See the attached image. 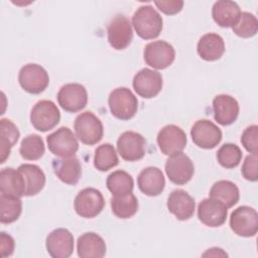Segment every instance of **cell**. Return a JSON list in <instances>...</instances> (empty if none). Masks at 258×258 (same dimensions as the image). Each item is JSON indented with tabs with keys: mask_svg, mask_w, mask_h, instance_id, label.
Masks as SVG:
<instances>
[{
	"mask_svg": "<svg viewBox=\"0 0 258 258\" xmlns=\"http://www.w3.org/2000/svg\"><path fill=\"white\" fill-rule=\"evenodd\" d=\"M162 24V17L151 5L140 6L132 16V25L137 35L145 40L158 37Z\"/></svg>",
	"mask_w": 258,
	"mask_h": 258,
	"instance_id": "1",
	"label": "cell"
},
{
	"mask_svg": "<svg viewBox=\"0 0 258 258\" xmlns=\"http://www.w3.org/2000/svg\"><path fill=\"white\" fill-rule=\"evenodd\" d=\"M108 105L111 114L122 121L130 120L138 110V100L128 88L121 87L114 89L108 98Z\"/></svg>",
	"mask_w": 258,
	"mask_h": 258,
	"instance_id": "2",
	"label": "cell"
},
{
	"mask_svg": "<svg viewBox=\"0 0 258 258\" xmlns=\"http://www.w3.org/2000/svg\"><path fill=\"white\" fill-rule=\"evenodd\" d=\"M77 138L86 145H95L104 135V127L101 120L92 112L87 111L77 116L74 122Z\"/></svg>",
	"mask_w": 258,
	"mask_h": 258,
	"instance_id": "3",
	"label": "cell"
},
{
	"mask_svg": "<svg viewBox=\"0 0 258 258\" xmlns=\"http://www.w3.org/2000/svg\"><path fill=\"white\" fill-rule=\"evenodd\" d=\"M20 87L27 93L37 95L42 93L49 84L46 70L37 63H27L18 73Z\"/></svg>",
	"mask_w": 258,
	"mask_h": 258,
	"instance_id": "4",
	"label": "cell"
},
{
	"mask_svg": "<svg viewBox=\"0 0 258 258\" xmlns=\"http://www.w3.org/2000/svg\"><path fill=\"white\" fill-rule=\"evenodd\" d=\"M59 110L50 100L38 101L30 112V122L32 126L40 132L53 129L59 123Z\"/></svg>",
	"mask_w": 258,
	"mask_h": 258,
	"instance_id": "5",
	"label": "cell"
},
{
	"mask_svg": "<svg viewBox=\"0 0 258 258\" xmlns=\"http://www.w3.org/2000/svg\"><path fill=\"white\" fill-rule=\"evenodd\" d=\"M105 207L102 192L94 187H86L79 191L74 201L76 213L82 218L92 219L97 217Z\"/></svg>",
	"mask_w": 258,
	"mask_h": 258,
	"instance_id": "6",
	"label": "cell"
},
{
	"mask_svg": "<svg viewBox=\"0 0 258 258\" xmlns=\"http://www.w3.org/2000/svg\"><path fill=\"white\" fill-rule=\"evenodd\" d=\"M47 147L49 151L60 157L75 156L79 149V142L77 136L69 127H60L46 137Z\"/></svg>",
	"mask_w": 258,
	"mask_h": 258,
	"instance_id": "7",
	"label": "cell"
},
{
	"mask_svg": "<svg viewBox=\"0 0 258 258\" xmlns=\"http://www.w3.org/2000/svg\"><path fill=\"white\" fill-rule=\"evenodd\" d=\"M230 227L240 237H253L258 231V214L255 209L240 206L230 216Z\"/></svg>",
	"mask_w": 258,
	"mask_h": 258,
	"instance_id": "8",
	"label": "cell"
},
{
	"mask_svg": "<svg viewBox=\"0 0 258 258\" xmlns=\"http://www.w3.org/2000/svg\"><path fill=\"white\" fill-rule=\"evenodd\" d=\"M143 56L149 67L155 70H164L173 62L175 50L169 42L155 40L145 45Z\"/></svg>",
	"mask_w": 258,
	"mask_h": 258,
	"instance_id": "9",
	"label": "cell"
},
{
	"mask_svg": "<svg viewBox=\"0 0 258 258\" xmlns=\"http://www.w3.org/2000/svg\"><path fill=\"white\" fill-rule=\"evenodd\" d=\"M164 168L169 180L177 185L187 183L195 172V166L191 159L182 152L170 155L166 159Z\"/></svg>",
	"mask_w": 258,
	"mask_h": 258,
	"instance_id": "10",
	"label": "cell"
},
{
	"mask_svg": "<svg viewBox=\"0 0 258 258\" xmlns=\"http://www.w3.org/2000/svg\"><path fill=\"white\" fill-rule=\"evenodd\" d=\"M58 105L67 112L77 113L88 104V93L86 88L78 83L63 85L57 93Z\"/></svg>",
	"mask_w": 258,
	"mask_h": 258,
	"instance_id": "11",
	"label": "cell"
},
{
	"mask_svg": "<svg viewBox=\"0 0 258 258\" xmlns=\"http://www.w3.org/2000/svg\"><path fill=\"white\" fill-rule=\"evenodd\" d=\"M156 140L161 153L168 156L181 152L187 142L185 132L173 124L162 127L157 134Z\"/></svg>",
	"mask_w": 258,
	"mask_h": 258,
	"instance_id": "12",
	"label": "cell"
},
{
	"mask_svg": "<svg viewBox=\"0 0 258 258\" xmlns=\"http://www.w3.org/2000/svg\"><path fill=\"white\" fill-rule=\"evenodd\" d=\"M108 41L117 50L125 49L133 39V30L130 20L121 14L114 16L107 27Z\"/></svg>",
	"mask_w": 258,
	"mask_h": 258,
	"instance_id": "13",
	"label": "cell"
},
{
	"mask_svg": "<svg viewBox=\"0 0 258 258\" xmlns=\"http://www.w3.org/2000/svg\"><path fill=\"white\" fill-rule=\"evenodd\" d=\"M117 150L126 161L140 160L145 155L146 140L137 132L125 131L117 140Z\"/></svg>",
	"mask_w": 258,
	"mask_h": 258,
	"instance_id": "14",
	"label": "cell"
},
{
	"mask_svg": "<svg viewBox=\"0 0 258 258\" xmlns=\"http://www.w3.org/2000/svg\"><path fill=\"white\" fill-rule=\"evenodd\" d=\"M194 143L203 149H213L222 140L221 129L212 121L202 119L197 121L190 129Z\"/></svg>",
	"mask_w": 258,
	"mask_h": 258,
	"instance_id": "15",
	"label": "cell"
},
{
	"mask_svg": "<svg viewBox=\"0 0 258 258\" xmlns=\"http://www.w3.org/2000/svg\"><path fill=\"white\" fill-rule=\"evenodd\" d=\"M133 89L140 97L144 99H151L156 97L163 85L160 73L150 69H142L133 78Z\"/></svg>",
	"mask_w": 258,
	"mask_h": 258,
	"instance_id": "16",
	"label": "cell"
},
{
	"mask_svg": "<svg viewBox=\"0 0 258 258\" xmlns=\"http://www.w3.org/2000/svg\"><path fill=\"white\" fill-rule=\"evenodd\" d=\"M45 247L52 258H68L74 252V236L68 229L57 228L47 235Z\"/></svg>",
	"mask_w": 258,
	"mask_h": 258,
	"instance_id": "17",
	"label": "cell"
},
{
	"mask_svg": "<svg viewBox=\"0 0 258 258\" xmlns=\"http://www.w3.org/2000/svg\"><path fill=\"white\" fill-rule=\"evenodd\" d=\"M228 211L221 202L209 198L204 199L198 207V218L206 226L217 228L222 226L227 219Z\"/></svg>",
	"mask_w": 258,
	"mask_h": 258,
	"instance_id": "18",
	"label": "cell"
},
{
	"mask_svg": "<svg viewBox=\"0 0 258 258\" xmlns=\"http://www.w3.org/2000/svg\"><path fill=\"white\" fill-rule=\"evenodd\" d=\"M239 111L240 107L237 100L230 95H217L213 100L214 118L220 125L233 124L238 118Z\"/></svg>",
	"mask_w": 258,
	"mask_h": 258,
	"instance_id": "19",
	"label": "cell"
},
{
	"mask_svg": "<svg viewBox=\"0 0 258 258\" xmlns=\"http://www.w3.org/2000/svg\"><path fill=\"white\" fill-rule=\"evenodd\" d=\"M168 211L179 221L190 219L196 210L195 200L183 189L172 190L166 202Z\"/></svg>",
	"mask_w": 258,
	"mask_h": 258,
	"instance_id": "20",
	"label": "cell"
},
{
	"mask_svg": "<svg viewBox=\"0 0 258 258\" xmlns=\"http://www.w3.org/2000/svg\"><path fill=\"white\" fill-rule=\"evenodd\" d=\"M137 185L139 189L148 197H156L160 195L165 186V178L156 166H148L141 170L137 177Z\"/></svg>",
	"mask_w": 258,
	"mask_h": 258,
	"instance_id": "21",
	"label": "cell"
},
{
	"mask_svg": "<svg viewBox=\"0 0 258 258\" xmlns=\"http://www.w3.org/2000/svg\"><path fill=\"white\" fill-rule=\"evenodd\" d=\"M52 169L60 181L70 185L77 184L82 175L81 162L75 156L53 159Z\"/></svg>",
	"mask_w": 258,
	"mask_h": 258,
	"instance_id": "22",
	"label": "cell"
},
{
	"mask_svg": "<svg viewBox=\"0 0 258 258\" xmlns=\"http://www.w3.org/2000/svg\"><path fill=\"white\" fill-rule=\"evenodd\" d=\"M77 251L81 258H102L106 254V243L98 234L87 232L78 238Z\"/></svg>",
	"mask_w": 258,
	"mask_h": 258,
	"instance_id": "23",
	"label": "cell"
},
{
	"mask_svg": "<svg viewBox=\"0 0 258 258\" xmlns=\"http://www.w3.org/2000/svg\"><path fill=\"white\" fill-rule=\"evenodd\" d=\"M241 9L239 5L230 0H220L214 3L212 17L221 27H233L239 20Z\"/></svg>",
	"mask_w": 258,
	"mask_h": 258,
	"instance_id": "24",
	"label": "cell"
},
{
	"mask_svg": "<svg viewBox=\"0 0 258 258\" xmlns=\"http://www.w3.org/2000/svg\"><path fill=\"white\" fill-rule=\"evenodd\" d=\"M197 51L204 60H218L225 52L224 39L217 33H206L198 41Z\"/></svg>",
	"mask_w": 258,
	"mask_h": 258,
	"instance_id": "25",
	"label": "cell"
},
{
	"mask_svg": "<svg viewBox=\"0 0 258 258\" xmlns=\"http://www.w3.org/2000/svg\"><path fill=\"white\" fill-rule=\"evenodd\" d=\"M25 180L21 172L11 167H5L0 172V192L6 196H25Z\"/></svg>",
	"mask_w": 258,
	"mask_h": 258,
	"instance_id": "26",
	"label": "cell"
},
{
	"mask_svg": "<svg viewBox=\"0 0 258 258\" xmlns=\"http://www.w3.org/2000/svg\"><path fill=\"white\" fill-rule=\"evenodd\" d=\"M17 169L21 172L25 180L26 197L35 196L43 188L45 184V174L39 166L35 164L24 163L21 164Z\"/></svg>",
	"mask_w": 258,
	"mask_h": 258,
	"instance_id": "27",
	"label": "cell"
},
{
	"mask_svg": "<svg viewBox=\"0 0 258 258\" xmlns=\"http://www.w3.org/2000/svg\"><path fill=\"white\" fill-rule=\"evenodd\" d=\"M210 198L221 202L227 209L235 206L240 199L238 186L230 180H219L210 189Z\"/></svg>",
	"mask_w": 258,
	"mask_h": 258,
	"instance_id": "28",
	"label": "cell"
},
{
	"mask_svg": "<svg viewBox=\"0 0 258 258\" xmlns=\"http://www.w3.org/2000/svg\"><path fill=\"white\" fill-rule=\"evenodd\" d=\"M0 144H1V163L9 157L11 148L19 139L20 133L16 125L9 119L0 120Z\"/></svg>",
	"mask_w": 258,
	"mask_h": 258,
	"instance_id": "29",
	"label": "cell"
},
{
	"mask_svg": "<svg viewBox=\"0 0 258 258\" xmlns=\"http://www.w3.org/2000/svg\"><path fill=\"white\" fill-rule=\"evenodd\" d=\"M111 209L113 214L119 219H129L138 211V201L132 194L114 196L111 199Z\"/></svg>",
	"mask_w": 258,
	"mask_h": 258,
	"instance_id": "30",
	"label": "cell"
},
{
	"mask_svg": "<svg viewBox=\"0 0 258 258\" xmlns=\"http://www.w3.org/2000/svg\"><path fill=\"white\" fill-rule=\"evenodd\" d=\"M106 184L113 196H122L132 192L134 187L132 176L124 170H115L111 172L107 177Z\"/></svg>",
	"mask_w": 258,
	"mask_h": 258,
	"instance_id": "31",
	"label": "cell"
},
{
	"mask_svg": "<svg viewBox=\"0 0 258 258\" xmlns=\"http://www.w3.org/2000/svg\"><path fill=\"white\" fill-rule=\"evenodd\" d=\"M22 202L18 197L0 195V221L2 224H11L21 215Z\"/></svg>",
	"mask_w": 258,
	"mask_h": 258,
	"instance_id": "32",
	"label": "cell"
},
{
	"mask_svg": "<svg viewBox=\"0 0 258 258\" xmlns=\"http://www.w3.org/2000/svg\"><path fill=\"white\" fill-rule=\"evenodd\" d=\"M44 151V142L37 134H29L24 137L19 147V153L25 160H37L43 156Z\"/></svg>",
	"mask_w": 258,
	"mask_h": 258,
	"instance_id": "33",
	"label": "cell"
},
{
	"mask_svg": "<svg viewBox=\"0 0 258 258\" xmlns=\"http://www.w3.org/2000/svg\"><path fill=\"white\" fill-rule=\"evenodd\" d=\"M119 163L117 152L110 143H104L97 147L94 155V166L100 171H107Z\"/></svg>",
	"mask_w": 258,
	"mask_h": 258,
	"instance_id": "34",
	"label": "cell"
},
{
	"mask_svg": "<svg viewBox=\"0 0 258 258\" xmlns=\"http://www.w3.org/2000/svg\"><path fill=\"white\" fill-rule=\"evenodd\" d=\"M243 153L240 147L233 143H225L223 144L218 152L217 159L218 162L225 168H234L239 165L242 159Z\"/></svg>",
	"mask_w": 258,
	"mask_h": 258,
	"instance_id": "35",
	"label": "cell"
},
{
	"mask_svg": "<svg viewBox=\"0 0 258 258\" xmlns=\"http://www.w3.org/2000/svg\"><path fill=\"white\" fill-rule=\"evenodd\" d=\"M233 32L243 38L254 36L258 31V20L250 12H241L238 22L232 27Z\"/></svg>",
	"mask_w": 258,
	"mask_h": 258,
	"instance_id": "36",
	"label": "cell"
},
{
	"mask_svg": "<svg viewBox=\"0 0 258 258\" xmlns=\"http://www.w3.org/2000/svg\"><path fill=\"white\" fill-rule=\"evenodd\" d=\"M241 143L251 154L258 153V126L251 125L247 127L241 136Z\"/></svg>",
	"mask_w": 258,
	"mask_h": 258,
	"instance_id": "37",
	"label": "cell"
},
{
	"mask_svg": "<svg viewBox=\"0 0 258 258\" xmlns=\"http://www.w3.org/2000/svg\"><path fill=\"white\" fill-rule=\"evenodd\" d=\"M241 173L245 179L249 181H257L258 179L257 154H249L245 157V160L242 164Z\"/></svg>",
	"mask_w": 258,
	"mask_h": 258,
	"instance_id": "38",
	"label": "cell"
},
{
	"mask_svg": "<svg viewBox=\"0 0 258 258\" xmlns=\"http://www.w3.org/2000/svg\"><path fill=\"white\" fill-rule=\"evenodd\" d=\"M155 6L166 15L178 13L183 7V1H155Z\"/></svg>",
	"mask_w": 258,
	"mask_h": 258,
	"instance_id": "39",
	"label": "cell"
},
{
	"mask_svg": "<svg viewBox=\"0 0 258 258\" xmlns=\"http://www.w3.org/2000/svg\"><path fill=\"white\" fill-rule=\"evenodd\" d=\"M0 249H1V257H7V256H10L13 251H14V247H15V243H14V240L13 238L4 233V232H1V235H0Z\"/></svg>",
	"mask_w": 258,
	"mask_h": 258,
	"instance_id": "40",
	"label": "cell"
}]
</instances>
